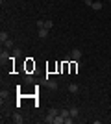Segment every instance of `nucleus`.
<instances>
[{"label":"nucleus","mask_w":111,"mask_h":124,"mask_svg":"<svg viewBox=\"0 0 111 124\" xmlns=\"http://www.w3.org/2000/svg\"><path fill=\"white\" fill-rule=\"evenodd\" d=\"M11 120H13V122H15V124H22V122H24V117H22L21 113H15V115H13V119H11Z\"/></svg>","instance_id":"2"},{"label":"nucleus","mask_w":111,"mask_h":124,"mask_svg":"<svg viewBox=\"0 0 111 124\" xmlns=\"http://www.w3.org/2000/svg\"><path fill=\"white\" fill-rule=\"evenodd\" d=\"M54 119H56V117H52V115H46V119H44V122H46V124H50V122H54Z\"/></svg>","instance_id":"14"},{"label":"nucleus","mask_w":111,"mask_h":124,"mask_svg":"<svg viewBox=\"0 0 111 124\" xmlns=\"http://www.w3.org/2000/svg\"><path fill=\"white\" fill-rule=\"evenodd\" d=\"M2 2H4V0H2Z\"/></svg>","instance_id":"19"},{"label":"nucleus","mask_w":111,"mask_h":124,"mask_svg":"<svg viewBox=\"0 0 111 124\" xmlns=\"http://www.w3.org/2000/svg\"><path fill=\"white\" fill-rule=\"evenodd\" d=\"M24 80H26V82H28V83H32V82H33V78H32V76H30V74H26V78H24Z\"/></svg>","instance_id":"15"},{"label":"nucleus","mask_w":111,"mask_h":124,"mask_svg":"<svg viewBox=\"0 0 111 124\" xmlns=\"http://www.w3.org/2000/svg\"><path fill=\"white\" fill-rule=\"evenodd\" d=\"M69 91H70V93H78L80 87L76 85V83H70V85H69Z\"/></svg>","instance_id":"7"},{"label":"nucleus","mask_w":111,"mask_h":124,"mask_svg":"<svg viewBox=\"0 0 111 124\" xmlns=\"http://www.w3.org/2000/svg\"><path fill=\"white\" fill-rule=\"evenodd\" d=\"M59 113H61V109H56V108H52L50 111H48V115H52V117H58Z\"/></svg>","instance_id":"8"},{"label":"nucleus","mask_w":111,"mask_h":124,"mask_svg":"<svg viewBox=\"0 0 111 124\" xmlns=\"http://www.w3.org/2000/svg\"><path fill=\"white\" fill-rule=\"evenodd\" d=\"M46 33H48L46 28H39V37H41V39H44V37H46Z\"/></svg>","instance_id":"9"},{"label":"nucleus","mask_w":111,"mask_h":124,"mask_svg":"<svg viewBox=\"0 0 111 124\" xmlns=\"http://www.w3.org/2000/svg\"><path fill=\"white\" fill-rule=\"evenodd\" d=\"M107 2H109V4H111V0H107Z\"/></svg>","instance_id":"18"},{"label":"nucleus","mask_w":111,"mask_h":124,"mask_svg":"<svg viewBox=\"0 0 111 124\" xmlns=\"http://www.w3.org/2000/svg\"><path fill=\"white\" fill-rule=\"evenodd\" d=\"M37 28H44V21H37Z\"/></svg>","instance_id":"16"},{"label":"nucleus","mask_w":111,"mask_h":124,"mask_svg":"<svg viewBox=\"0 0 111 124\" xmlns=\"http://www.w3.org/2000/svg\"><path fill=\"white\" fill-rule=\"evenodd\" d=\"M2 45H4L6 48H13V41H11V39H7V41H6V43H2Z\"/></svg>","instance_id":"12"},{"label":"nucleus","mask_w":111,"mask_h":124,"mask_svg":"<svg viewBox=\"0 0 111 124\" xmlns=\"http://www.w3.org/2000/svg\"><path fill=\"white\" fill-rule=\"evenodd\" d=\"M7 59H9V54H7V52H4V50H2V54H0V61H2V65H4V63L7 61Z\"/></svg>","instance_id":"3"},{"label":"nucleus","mask_w":111,"mask_h":124,"mask_svg":"<svg viewBox=\"0 0 111 124\" xmlns=\"http://www.w3.org/2000/svg\"><path fill=\"white\" fill-rule=\"evenodd\" d=\"M69 111H70V117H74V119H76V117H78V113H80L78 108H70Z\"/></svg>","instance_id":"11"},{"label":"nucleus","mask_w":111,"mask_h":124,"mask_svg":"<svg viewBox=\"0 0 111 124\" xmlns=\"http://www.w3.org/2000/svg\"><path fill=\"white\" fill-rule=\"evenodd\" d=\"M48 89L56 91V89H58V82H56V80H48Z\"/></svg>","instance_id":"4"},{"label":"nucleus","mask_w":111,"mask_h":124,"mask_svg":"<svg viewBox=\"0 0 111 124\" xmlns=\"http://www.w3.org/2000/svg\"><path fill=\"white\" fill-rule=\"evenodd\" d=\"M83 2H85L87 6H91V4H93V0H83Z\"/></svg>","instance_id":"17"},{"label":"nucleus","mask_w":111,"mask_h":124,"mask_svg":"<svg viewBox=\"0 0 111 124\" xmlns=\"http://www.w3.org/2000/svg\"><path fill=\"white\" fill-rule=\"evenodd\" d=\"M52 26H54V22L50 21V19H48V21H44V28H46V30H50Z\"/></svg>","instance_id":"13"},{"label":"nucleus","mask_w":111,"mask_h":124,"mask_svg":"<svg viewBox=\"0 0 111 124\" xmlns=\"http://www.w3.org/2000/svg\"><path fill=\"white\" fill-rule=\"evenodd\" d=\"M7 39H9V35H7V31H2V33H0V41H2V43H6Z\"/></svg>","instance_id":"10"},{"label":"nucleus","mask_w":111,"mask_h":124,"mask_svg":"<svg viewBox=\"0 0 111 124\" xmlns=\"http://www.w3.org/2000/svg\"><path fill=\"white\" fill-rule=\"evenodd\" d=\"M70 57H72L74 61H80V57H81V50H80V48H74V50L70 52Z\"/></svg>","instance_id":"1"},{"label":"nucleus","mask_w":111,"mask_h":124,"mask_svg":"<svg viewBox=\"0 0 111 124\" xmlns=\"http://www.w3.org/2000/svg\"><path fill=\"white\" fill-rule=\"evenodd\" d=\"M91 8H93L95 11H100V9H102V2H93V4H91Z\"/></svg>","instance_id":"6"},{"label":"nucleus","mask_w":111,"mask_h":124,"mask_svg":"<svg viewBox=\"0 0 111 124\" xmlns=\"http://www.w3.org/2000/svg\"><path fill=\"white\" fill-rule=\"evenodd\" d=\"M63 122H65V117H63V115H61V113H59L58 117L54 119V124H63Z\"/></svg>","instance_id":"5"}]
</instances>
